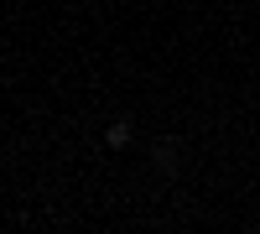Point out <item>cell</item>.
Returning <instances> with one entry per match:
<instances>
[{
    "instance_id": "cell-1",
    "label": "cell",
    "mask_w": 260,
    "mask_h": 234,
    "mask_svg": "<svg viewBox=\"0 0 260 234\" xmlns=\"http://www.w3.org/2000/svg\"><path fill=\"white\" fill-rule=\"evenodd\" d=\"M156 166H161V172H177V166H182V156H177V146H172V141L156 146Z\"/></svg>"
},
{
    "instance_id": "cell-2",
    "label": "cell",
    "mask_w": 260,
    "mask_h": 234,
    "mask_svg": "<svg viewBox=\"0 0 260 234\" xmlns=\"http://www.w3.org/2000/svg\"><path fill=\"white\" fill-rule=\"evenodd\" d=\"M104 146H115V151H120V146H130V120H115L110 130H104Z\"/></svg>"
}]
</instances>
